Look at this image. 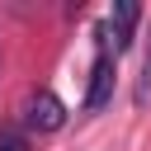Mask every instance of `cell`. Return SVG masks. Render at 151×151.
<instances>
[{"label": "cell", "mask_w": 151, "mask_h": 151, "mask_svg": "<svg viewBox=\"0 0 151 151\" xmlns=\"http://www.w3.org/2000/svg\"><path fill=\"white\" fill-rule=\"evenodd\" d=\"M137 19H142V5L137 0H118L113 9H109V19L99 24V47L104 52H127L132 47V33H137Z\"/></svg>", "instance_id": "1"}, {"label": "cell", "mask_w": 151, "mask_h": 151, "mask_svg": "<svg viewBox=\"0 0 151 151\" xmlns=\"http://www.w3.org/2000/svg\"><path fill=\"white\" fill-rule=\"evenodd\" d=\"M19 113H24V132H57V127L66 123V104H61L52 90H33Z\"/></svg>", "instance_id": "2"}, {"label": "cell", "mask_w": 151, "mask_h": 151, "mask_svg": "<svg viewBox=\"0 0 151 151\" xmlns=\"http://www.w3.org/2000/svg\"><path fill=\"white\" fill-rule=\"evenodd\" d=\"M113 61H118L113 52H104V47L94 52V71H90V90H85V113H99L113 99V76H118Z\"/></svg>", "instance_id": "3"}, {"label": "cell", "mask_w": 151, "mask_h": 151, "mask_svg": "<svg viewBox=\"0 0 151 151\" xmlns=\"http://www.w3.org/2000/svg\"><path fill=\"white\" fill-rule=\"evenodd\" d=\"M0 151H28V132L24 127H0Z\"/></svg>", "instance_id": "4"}, {"label": "cell", "mask_w": 151, "mask_h": 151, "mask_svg": "<svg viewBox=\"0 0 151 151\" xmlns=\"http://www.w3.org/2000/svg\"><path fill=\"white\" fill-rule=\"evenodd\" d=\"M132 99H137V104H146V99H151V47H146V57H142V76H137Z\"/></svg>", "instance_id": "5"}]
</instances>
